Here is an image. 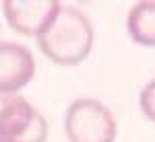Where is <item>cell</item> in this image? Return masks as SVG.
<instances>
[{
  "instance_id": "1",
  "label": "cell",
  "mask_w": 155,
  "mask_h": 142,
  "mask_svg": "<svg viewBox=\"0 0 155 142\" xmlns=\"http://www.w3.org/2000/svg\"><path fill=\"white\" fill-rule=\"evenodd\" d=\"M93 25L81 8L60 4L56 17L37 37L41 54L54 64L77 66L93 47Z\"/></svg>"
},
{
  "instance_id": "2",
  "label": "cell",
  "mask_w": 155,
  "mask_h": 142,
  "mask_svg": "<svg viewBox=\"0 0 155 142\" xmlns=\"http://www.w3.org/2000/svg\"><path fill=\"white\" fill-rule=\"evenodd\" d=\"M64 132L68 142H114L116 119L97 99H74L64 115Z\"/></svg>"
},
{
  "instance_id": "3",
  "label": "cell",
  "mask_w": 155,
  "mask_h": 142,
  "mask_svg": "<svg viewBox=\"0 0 155 142\" xmlns=\"http://www.w3.org/2000/svg\"><path fill=\"white\" fill-rule=\"evenodd\" d=\"M48 121L25 97L0 95V142H46Z\"/></svg>"
},
{
  "instance_id": "4",
  "label": "cell",
  "mask_w": 155,
  "mask_h": 142,
  "mask_svg": "<svg viewBox=\"0 0 155 142\" xmlns=\"http://www.w3.org/2000/svg\"><path fill=\"white\" fill-rule=\"evenodd\" d=\"M60 4L56 0H4V21L12 31L27 37H39L56 17Z\"/></svg>"
},
{
  "instance_id": "5",
  "label": "cell",
  "mask_w": 155,
  "mask_h": 142,
  "mask_svg": "<svg viewBox=\"0 0 155 142\" xmlns=\"http://www.w3.org/2000/svg\"><path fill=\"white\" fill-rule=\"evenodd\" d=\"M35 58L31 49L17 41H0V95H17L31 83Z\"/></svg>"
},
{
  "instance_id": "6",
  "label": "cell",
  "mask_w": 155,
  "mask_h": 142,
  "mask_svg": "<svg viewBox=\"0 0 155 142\" xmlns=\"http://www.w3.org/2000/svg\"><path fill=\"white\" fill-rule=\"evenodd\" d=\"M126 31L134 43L155 47V0L137 2L128 11Z\"/></svg>"
},
{
  "instance_id": "7",
  "label": "cell",
  "mask_w": 155,
  "mask_h": 142,
  "mask_svg": "<svg viewBox=\"0 0 155 142\" xmlns=\"http://www.w3.org/2000/svg\"><path fill=\"white\" fill-rule=\"evenodd\" d=\"M139 105H141V111L145 113V118L155 124V78L143 87V91L139 95Z\"/></svg>"
}]
</instances>
